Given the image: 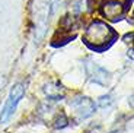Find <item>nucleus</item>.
Segmentation results:
<instances>
[{
	"label": "nucleus",
	"instance_id": "nucleus-6",
	"mask_svg": "<svg viewBox=\"0 0 134 133\" xmlns=\"http://www.w3.org/2000/svg\"><path fill=\"white\" fill-rule=\"evenodd\" d=\"M69 105L74 110V113L77 114V117L80 120L93 116L95 111H96V104H95L91 98L83 96V95H79V96H76V98H73V100L69 103Z\"/></svg>",
	"mask_w": 134,
	"mask_h": 133
},
{
	"label": "nucleus",
	"instance_id": "nucleus-3",
	"mask_svg": "<svg viewBox=\"0 0 134 133\" xmlns=\"http://www.w3.org/2000/svg\"><path fill=\"white\" fill-rule=\"evenodd\" d=\"M25 91H26V85L25 83L19 82L16 85H13V88L9 92V96H7L6 103H4V107L0 111V123L9 121L10 117L15 114V111L18 108V104L20 103V100L25 95Z\"/></svg>",
	"mask_w": 134,
	"mask_h": 133
},
{
	"label": "nucleus",
	"instance_id": "nucleus-5",
	"mask_svg": "<svg viewBox=\"0 0 134 133\" xmlns=\"http://www.w3.org/2000/svg\"><path fill=\"white\" fill-rule=\"evenodd\" d=\"M85 70H86L87 79L91 82L96 83V85H100V86H108L111 82V73L108 72L105 67H102L100 64L95 63L92 60H87L85 63Z\"/></svg>",
	"mask_w": 134,
	"mask_h": 133
},
{
	"label": "nucleus",
	"instance_id": "nucleus-10",
	"mask_svg": "<svg viewBox=\"0 0 134 133\" xmlns=\"http://www.w3.org/2000/svg\"><path fill=\"white\" fill-rule=\"evenodd\" d=\"M131 38H133V32H130V34H125L124 41H125V43H131Z\"/></svg>",
	"mask_w": 134,
	"mask_h": 133
},
{
	"label": "nucleus",
	"instance_id": "nucleus-9",
	"mask_svg": "<svg viewBox=\"0 0 134 133\" xmlns=\"http://www.w3.org/2000/svg\"><path fill=\"white\" fill-rule=\"evenodd\" d=\"M114 103V100H112V96L111 95H104L99 98V107H102V108H107V107H109L111 104Z\"/></svg>",
	"mask_w": 134,
	"mask_h": 133
},
{
	"label": "nucleus",
	"instance_id": "nucleus-2",
	"mask_svg": "<svg viewBox=\"0 0 134 133\" xmlns=\"http://www.w3.org/2000/svg\"><path fill=\"white\" fill-rule=\"evenodd\" d=\"M32 12H34V21H35V40L40 41L45 34L47 23L48 19H50V12H51L50 0H35Z\"/></svg>",
	"mask_w": 134,
	"mask_h": 133
},
{
	"label": "nucleus",
	"instance_id": "nucleus-11",
	"mask_svg": "<svg viewBox=\"0 0 134 133\" xmlns=\"http://www.w3.org/2000/svg\"><path fill=\"white\" fill-rule=\"evenodd\" d=\"M112 133H120V132H112Z\"/></svg>",
	"mask_w": 134,
	"mask_h": 133
},
{
	"label": "nucleus",
	"instance_id": "nucleus-4",
	"mask_svg": "<svg viewBox=\"0 0 134 133\" xmlns=\"http://www.w3.org/2000/svg\"><path fill=\"white\" fill-rule=\"evenodd\" d=\"M131 0H107L100 4V15L111 22H118L124 18Z\"/></svg>",
	"mask_w": 134,
	"mask_h": 133
},
{
	"label": "nucleus",
	"instance_id": "nucleus-8",
	"mask_svg": "<svg viewBox=\"0 0 134 133\" xmlns=\"http://www.w3.org/2000/svg\"><path fill=\"white\" fill-rule=\"evenodd\" d=\"M53 123H54L53 126L55 129H64V127L69 126V119H67V116L64 113H60V114H57V117L54 119Z\"/></svg>",
	"mask_w": 134,
	"mask_h": 133
},
{
	"label": "nucleus",
	"instance_id": "nucleus-1",
	"mask_svg": "<svg viewBox=\"0 0 134 133\" xmlns=\"http://www.w3.org/2000/svg\"><path fill=\"white\" fill-rule=\"evenodd\" d=\"M117 40V31L102 21L92 22L83 34V43L96 53H102V51L108 50Z\"/></svg>",
	"mask_w": 134,
	"mask_h": 133
},
{
	"label": "nucleus",
	"instance_id": "nucleus-7",
	"mask_svg": "<svg viewBox=\"0 0 134 133\" xmlns=\"http://www.w3.org/2000/svg\"><path fill=\"white\" fill-rule=\"evenodd\" d=\"M42 91H44V94L47 95L48 100H51V101H60V100H63L64 94H66L64 86L61 85L60 82H55V80L45 83L44 88H42Z\"/></svg>",
	"mask_w": 134,
	"mask_h": 133
}]
</instances>
